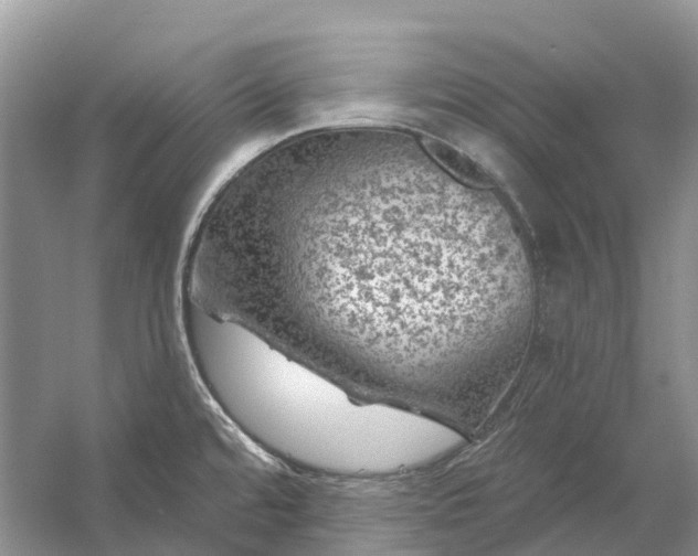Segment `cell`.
Instances as JSON below:
<instances>
[{
	"label": "cell",
	"mask_w": 698,
	"mask_h": 556,
	"mask_svg": "<svg viewBox=\"0 0 698 556\" xmlns=\"http://www.w3.org/2000/svg\"><path fill=\"white\" fill-rule=\"evenodd\" d=\"M416 162L391 141L343 138L253 199L224 259L233 321L361 402L391 377L437 298L419 279L430 281L419 260L431 248Z\"/></svg>",
	"instance_id": "cell-1"
},
{
	"label": "cell",
	"mask_w": 698,
	"mask_h": 556,
	"mask_svg": "<svg viewBox=\"0 0 698 556\" xmlns=\"http://www.w3.org/2000/svg\"><path fill=\"white\" fill-rule=\"evenodd\" d=\"M429 149L433 158L459 180L480 189L494 186L490 174L467 154L440 141H433Z\"/></svg>",
	"instance_id": "cell-2"
}]
</instances>
